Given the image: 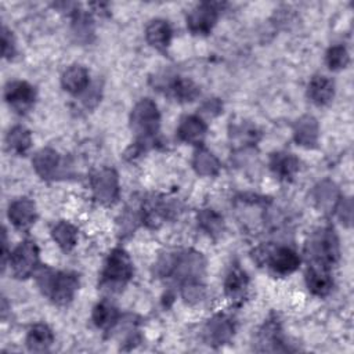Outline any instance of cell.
I'll use <instances>...</instances> for the list:
<instances>
[{
	"label": "cell",
	"mask_w": 354,
	"mask_h": 354,
	"mask_svg": "<svg viewBox=\"0 0 354 354\" xmlns=\"http://www.w3.org/2000/svg\"><path fill=\"white\" fill-rule=\"evenodd\" d=\"M206 270V260L194 249L163 254L155 264V272L160 278H171L178 285L201 282Z\"/></svg>",
	"instance_id": "6da1fadb"
},
{
	"label": "cell",
	"mask_w": 354,
	"mask_h": 354,
	"mask_svg": "<svg viewBox=\"0 0 354 354\" xmlns=\"http://www.w3.org/2000/svg\"><path fill=\"white\" fill-rule=\"evenodd\" d=\"M36 283L40 292L54 304L68 306L79 289V275L43 266L36 271Z\"/></svg>",
	"instance_id": "7a4b0ae2"
},
{
	"label": "cell",
	"mask_w": 354,
	"mask_h": 354,
	"mask_svg": "<svg viewBox=\"0 0 354 354\" xmlns=\"http://www.w3.org/2000/svg\"><path fill=\"white\" fill-rule=\"evenodd\" d=\"M160 127V113L158 105L151 98H141L131 109L130 129L136 136V142L147 149L155 144V137Z\"/></svg>",
	"instance_id": "3957f363"
},
{
	"label": "cell",
	"mask_w": 354,
	"mask_h": 354,
	"mask_svg": "<svg viewBox=\"0 0 354 354\" xmlns=\"http://www.w3.org/2000/svg\"><path fill=\"white\" fill-rule=\"evenodd\" d=\"M133 274L134 267L129 253L123 248H115L106 256L98 285L111 293L120 292L133 278Z\"/></svg>",
	"instance_id": "277c9868"
},
{
	"label": "cell",
	"mask_w": 354,
	"mask_h": 354,
	"mask_svg": "<svg viewBox=\"0 0 354 354\" xmlns=\"http://www.w3.org/2000/svg\"><path fill=\"white\" fill-rule=\"evenodd\" d=\"M306 254L308 263L332 268L340 257L339 238L333 227H321L315 230L306 243Z\"/></svg>",
	"instance_id": "5b68a950"
},
{
	"label": "cell",
	"mask_w": 354,
	"mask_h": 354,
	"mask_svg": "<svg viewBox=\"0 0 354 354\" xmlns=\"http://www.w3.org/2000/svg\"><path fill=\"white\" fill-rule=\"evenodd\" d=\"M8 264L18 279H26L39 268V248L35 241L25 239L10 253Z\"/></svg>",
	"instance_id": "8992f818"
},
{
	"label": "cell",
	"mask_w": 354,
	"mask_h": 354,
	"mask_svg": "<svg viewBox=\"0 0 354 354\" xmlns=\"http://www.w3.org/2000/svg\"><path fill=\"white\" fill-rule=\"evenodd\" d=\"M90 185H91L94 198L101 205H105V206L113 205L119 198V192H120L119 176L116 170L112 167H104L95 171L91 176Z\"/></svg>",
	"instance_id": "52a82bcc"
},
{
	"label": "cell",
	"mask_w": 354,
	"mask_h": 354,
	"mask_svg": "<svg viewBox=\"0 0 354 354\" xmlns=\"http://www.w3.org/2000/svg\"><path fill=\"white\" fill-rule=\"evenodd\" d=\"M220 14V3L203 1L195 6L187 15V28L192 35H209Z\"/></svg>",
	"instance_id": "ba28073f"
},
{
	"label": "cell",
	"mask_w": 354,
	"mask_h": 354,
	"mask_svg": "<svg viewBox=\"0 0 354 354\" xmlns=\"http://www.w3.org/2000/svg\"><path fill=\"white\" fill-rule=\"evenodd\" d=\"M259 256L263 257V261L268 266L270 271L279 277H285L295 272L299 268L301 261L297 252L289 246L266 249L264 254H259Z\"/></svg>",
	"instance_id": "9c48e42d"
},
{
	"label": "cell",
	"mask_w": 354,
	"mask_h": 354,
	"mask_svg": "<svg viewBox=\"0 0 354 354\" xmlns=\"http://www.w3.org/2000/svg\"><path fill=\"white\" fill-rule=\"evenodd\" d=\"M4 100L14 112L24 115L33 108L36 90L25 80H12L4 87Z\"/></svg>",
	"instance_id": "30bf717a"
},
{
	"label": "cell",
	"mask_w": 354,
	"mask_h": 354,
	"mask_svg": "<svg viewBox=\"0 0 354 354\" xmlns=\"http://www.w3.org/2000/svg\"><path fill=\"white\" fill-rule=\"evenodd\" d=\"M156 86L160 87L165 94L171 97L178 102H191L196 100L201 94L199 87L189 79L181 76H166L156 79Z\"/></svg>",
	"instance_id": "8fae6325"
},
{
	"label": "cell",
	"mask_w": 354,
	"mask_h": 354,
	"mask_svg": "<svg viewBox=\"0 0 354 354\" xmlns=\"http://www.w3.org/2000/svg\"><path fill=\"white\" fill-rule=\"evenodd\" d=\"M235 333L234 319L227 314L213 315L203 328V339L209 346L218 347L231 342Z\"/></svg>",
	"instance_id": "7c38bea8"
},
{
	"label": "cell",
	"mask_w": 354,
	"mask_h": 354,
	"mask_svg": "<svg viewBox=\"0 0 354 354\" xmlns=\"http://www.w3.org/2000/svg\"><path fill=\"white\" fill-rule=\"evenodd\" d=\"M140 209H141V221L151 228H156L163 221L171 217V214L176 212V203L165 199L163 196L156 195V196L144 199Z\"/></svg>",
	"instance_id": "4fadbf2b"
},
{
	"label": "cell",
	"mask_w": 354,
	"mask_h": 354,
	"mask_svg": "<svg viewBox=\"0 0 354 354\" xmlns=\"http://www.w3.org/2000/svg\"><path fill=\"white\" fill-rule=\"evenodd\" d=\"M304 278H306L307 289L314 296L324 297L329 295L333 288V278L329 267L308 263Z\"/></svg>",
	"instance_id": "5bb4252c"
},
{
	"label": "cell",
	"mask_w": 354,
	"mask_h": 354,
	"mask_svg": "<svg viewBox=\"0 0 354 354\" xmlns=\"http://www.w3.org/2000/svg\"><path fill=\"white\" fill-rule=\"evenodd\" d=\"M37 218V210L33 201L28 198H18L8 206V220L21 231L29 230Z\"/></svg>",
	"instance_id": "9a60e30c"
},
{
	"label": "cell",
	"mask_w": 354,
	"mask_h": 354,
	"mask_svg": "<svg viewBox=\"0 0 354 354\" xmlns=\"http://www.w3.org/2000/svg\"><path fill=\"white\" fill-rule=\"evenodd\" d=\"M207 126L205 120L198 115H187L184 116L177 126V137L180 141L201 145L206 137Z\"/></svg>",
	"instance_id": "2e32d148"
},
{
	"label": "cell",
	"mask_w": 354,
	"mask_h": 354,
	"mask_svg": "<svg viewBox=\"0 0 354 354\" xmlns=\"http://www.w3.org/2000/svg\"><path fill=\"white\" fill-rule=\"evenodd\" d=\"M307 97L317 106L330 104L335 97V82L324 75L313 76L307 86Z\"/></svg>",
	"instance_id": "e0dca14e"
},
{
	"label": "cell",
	"mask_w": 354,
	"mask_h": 354,
	"mask_svg": "<svg viewBox=\"0 0 354 354\" xmlns=\"http://www.w3.org/2000/svg\"><path fill=\"white\" fill-rule=\"evenodd\" d=\"M319 124L311 115L299 118L293 124V138L297 145L304 148H314L318 144Z\"/></svg>",
	"instance_id": "ac0fdd59"
},
{
	"label": "cell",
	"mask_w": 354,
	"mask_h": 354,
	"mask_svg": "<svg viewBox=\"0 0 354 354\" xmlns=\"http://www.w3.org/2000/svg\"><path fill=\"white\" fill-rule=\"evenodd\" d=\"M59 162V153L50 147L39 149L32 158V166L36 174L43 180H51L55 177Z\"/></svg>",
	"instance_id": "d6986e66"
},
{
	"label": "cell",
	"mask_w": 354,
	"mask_h": 354,
	"mask_svg": "<svg viewBox=\"0 0 354 354\" xmlns=\"http://www.w3.org/2000/svg\"><path fill=\"white\" fill-rule=\"evenodd\" d=\"M249 286L248 274L238 266H231L224 279V293L232 301H242L246 297Z\"/></svg>",
	"instance_id": "ffe728a7"
},
{
	"label": "cell",
	"mask_w": 354,
	"mask_h": 354,
	"mask_svg": "<svg viewBox=\"0 0 354 354\" xmlns=\"http://www.w3.org/2000/svg\"><path fill=\"white\" fill-rule=\"evenodd\" d=\"M257 342L261 346L260 351H282L288 350L283 347V337L281 324L277 318H270L264 322L261 329L259 330Z\"/></svg>",
	"instance_id": "44dd1931"
},
{
	"label": "cell",
	"mask_w": 354,
	"mask_h": 354,
	"mask_svg": "<svg viewBox=\"0 0 354 354\" xmlns=\"http://www.w3.org/2000/svg\"><path fill=\"white\" fill-rule=\"evenodd\" d=\"M61 86L72 95L83 94L90 86V73L82 65H72L64 71Z\"/></svg>",
	"instance_id": "7402d4cb"
},
{
	"label": "cell",
	"mask_w": 354,
	"mask_h": 354,
	"mask_svg": "<svg viewBox=\"0 0 354 354\" xmlns=\"http://www.w3.org/2000/svg\"><path fill=\"white\" fill-rule=\"evenodd\" d=\"M171 36H173V30L170 24L162 18L152 19L145 28L147 43L159 51H163L169 47Z\"/></svg>",
	"instance_id": "603a6c76"
},
{
	"label": "cell",
	"mask_w": 354,
	"mask_h": 354,
	"mask_svg": "<svg viewBox=\"0 0 354 354\" xmlns=\"http://www.w3.org/2000/svg\"><path fill=\"white\" fill-rule=\"evenodd\" d=\"M270 169L271 171L283 181H290L299 171V159L286 151L274 152L270 156Z\"/></svg>",
	"instance_id": "cb8c5ba5"
},
{
	"label": "cell",
	"mask_w": 354,
	"mask_h": 354,
	"mask_svg": "<svg viewBox=\"0 0 354 354\" xmlns=\"http://www.w3.org/2000/svg\"><path fill=\"white\" fill-rule=\"evenodd\" d=\"M91 319H93V324L98 329L109 332L119 322L120 314L115 304H112L108 300H101L100 303H97L94 306L93 313H91Z\"/></svg>",
	"instance_id": "d4e9b609"
},
{
	"label": "cell",
	"mask_w": 354,
	"mask_h": 354,
	"mask_svg": "<svg viewBox=\"0 0 354 354\" xmlns=\"http://www.w3.org/2000/svg\"><path fill=\"white\" fill-rule=\"evenodd\" d=\"M54 343V333L51 328L43 322L30 326L26 335V346L29 351L43 353L47 351Z\"/></svg>",
	"instance_id": "484cf974"
},
{
	"label": "cell",
	"mask_w": 354,
	"mask_h": 354,
	"mask_svg": "<svg viewBox=\"0 0 354 354\" xmlns=\"http://www.w3.org/2000/svg\"><path fill=\"white\" fill-rule=\"evenodd\" d=\"M192 167L202 177H214L220 173L221 163L213 152L205 147H199L194 153Z\"/></svg>",
	"instance_id": "4316f807"
},
{
	"label": "cell",
	"mask_w": 354,
	"mask_h": 354,
	"mask_svg": "<svg viewBox=\"0 0 354 354\" xmlns=\"http://www.w3.org/2000/svg\"><path fill=\"white\" fill-rule=\"evenodd\" d=\"M313 198H314V202L315 205L325 210V212H329L332 209H336V205L340 199L339 196V189L335 185L333 181L330 180H322L319 181L315 187H314V191H313Z\"/></svg>",
	"instance_id": "83f0119b"
},
{
	"label": "cell",
	"mask_w": 354,
	"mask_h": 354,
	"mask_svg": "<svg viewBox=\"0 0 354 354\" xmlns=\"http://www.w3.org/2000/svg\"><path fill=\"white\" fill-rule=\"evenodd\" d=\"M51 236H53L54 242L58 245V248L61 250L71 252L76 246V243H77L79 231L69 221L61 220V221H58L57 224L53 225Z\"/></svg>",
	"instance_id": "f1b7e54d"
},
{
	"label": "cell",
	"mask_w": 354,
	"mask_h": 354,
	"mask_svg": "<svg viewBox=\"0 0 354 354\" xmlns=\"http://www.w3.org/2000/svg\"><path fill=\"white\" fill-rule=\"evenodd\" d=\"M6 145L15 155H25L32 147L30 131L21 124L11 127L6 136Z\"/></svg>",
	"instance_id": "f546056e"
},
{
	"label": "cell",
	"mask_w": 354,
	"mask_h": 354,
	"mask_svg": "<svg viewBox=\"0 0 354 354\" xmlns=\"http://www.w3.org/2000/svg\"><path fill=\"white\" fill-rule=\"evenodd\" d=\"M230 138L235 145L249 147L254 145L260 140V131L254 124L241 120L238 123H231Z\"/></svg>",
	"instance_id": "4dcf8cb0"
},
{
	"label": "cell",
	"mask_w": 354,
	"mask_h": 354,
	"mask_svg": "<svg viewBox=\"0 0 354 354\" xmlns=\"http://www.w3.org/2000/svg\"><path fill=\"white\" fill-rule=\"evenodd\" d=\"M196 220H198V225L202 231H205L209 236L212 238H217L223 234L224 231V218L220 213H217L216 210L206 207V209H201L196 214Z\"/></svg>",
	"instance_id": "1f68e13d"
},
{
	"label": "cell",
	"mask_w": 354,
	"mask_h": 354,
	"mask_svg": "<svg viewBox=\"0 0 354 354\" xmlns=\"http://www.w3.org/2000/svg\"><path fill=\"white\" fill-rule=\"evenodd\" d=\"M72 30L79 41L87 43L94 36V22L83 10H73L72 11Z\"/></svg>",
	"instance_id": "d6a6232c"
},
{
	"label": "cell",
	"mask_w": 354,
	"mask_h": 354,
	"mask_svg": "<svg viewBox=\"0 0 354 354\" xmlns=\"http://www.w3.org/2000/svg\"><path fill=\"white\" fill-rule=\"evenodd\" d=\"M325 61L330 71H340L348 65L350 55L347 48L343 44H335L328 48Z\"/></svg>",
	"instance_id": "836d02e7"
},
{
	"label": "cell",
	"mask_w": 354,
	"mask_h": 354,
	"mask_svg": "<svg viewBox=\"0 0 354 354\" xmlns=\"http://www.w3.org/2000/svg\"><path fill=\"white\" fill-rule=\"evenodd\" d=\"M181 288V296L183 299L189 303H199L205 297V285L201 282H189L180 286Z\"/></svg>",
	"instance_id": "e575fe53"
},
{
	"label": "cell",
	"mask_w": 354,
	"mask_h": 354,
	"mask_svg": "<svg viewBox=\"0 0 354 354\" xmlns=\"http://www.w3.org/2000/svg\"><path fill=\"white\" fill-rule=\"evenodd\" d=\"M335 210L337 212V216H339L340 221L346 227H350L351 220H353V202H351V199L350 198H340Z\"/></svg>",
	"instance_id": "d590c367"
},
{
	"label": "cell",
	"mask_w": 354,
	"mask_h": 354,
	"mask_svg": "<svg viewBox=\"0 0 354 354\" xmlns=\"http://www.w3.org/2000/svg\"><path fill=\"white\" fill-rule=\"evenodd\" d=\"M1 54L4 58L11 59L15 55V39L12 32L8 30L6 26L1 29Z\"/></svg>",
	"instance_id": "8d00e7d4"
},
{
	"label": "cell",
	"mask_w": 354,
	"mask_h": 354,
	"mask_svg": "<svg viewBox=\"0 0 354 354\" xmlns=\"http://www.w3.org/2000/svg\"><path fill=\"white\" fill-rule=\"evenodd\" d=\"M201 111L209 116H217L223 111V104L218 98H209L203 102Z\"/></svg>",
	"instance_id": "74e56055"
}]
</instances>
